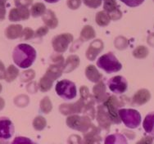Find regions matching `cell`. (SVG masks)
<instances>
[{"mask_svg": "<svg viewBox=\"0 0 154 144\" xmlns=\"http://www.w3.org/2000/svg\"><path fill=\"white\" fill-rule=\"evenodd\" d=\"M103 0H83L85 5L90 8H97L101 6Z\"/></svg>", "mask_w": 154, "mask_h": 144, "instance_id": "cell-35", "label": "cell"}, {"mask_svg": "<svg viewBox=\"0 0 154 144\" xmlns=\"http://www.w3.org/2000/svg\"><path fill=\"white\" fill-rule=\"evenodd\" d=\"M2 91V85H1V84H0V93Z\"/></svg>", "mask_w": 154, "mask_h": 144, "instance_id": "cell-47", "label": "cell"}, {"mask_svg": "<svg viewBox=\"0 0 154 144\" xmlns=\"http://www.w3.org/2000/svg\"><path fill=\"white\" fill-rule=\"evenodd\" d=\"M148 53H149V51L148 47H146L145 46H139L134 50L133 56L139 59L145 58L148 55Z\"/></svg>", "mask_w": 154, "mask_h": 144, "instance_id": "cell-29", "label": "cell"}, {"mask_svg": "<svg viewBox=\"0 0 154 144\" xmlns=\"http://www.w3.org/2000/svg\"><path fill=\"white\" fill-rule=\"evenodd\" d=\"M95 35L96 34L94 28L90 26H85L80 33V39H82L83 41H88L94 38Z\"/></svg>", "mask_w": 154, "mask_h": 144, "instance_id": "cell-25", "label": "cell"}, {"mask_svg": "<svg viewBox=\"0 0 154 144\" xmlns=\"http://www.w3.org/2000/svg\"><path fill=\"white\" fill-rule=\"evenodd\" d=\"M30 12L28 8H12L9 12V20L13 22L25 21L29 19Z\"/></svg>", "mask_w": 154, "mask_h": 144, "instance_id": "cell-13", "label": "cell"}, {"mask_svg": "<svg viewBox=\"0 0 154 144\" xmlns=\"http://www.w3.org/2000/svg\"><path fill=\"white\" fill-rule=\"evenodd\" d=\"M42 20L45 22L46 26L50 29H55L58 25V20L52 10H46L45 14L42 16Z\"/></svg>", "mask_w": 154, "mask_h": 144, "instance_id": "cell-19", "label": "cell"}, {"mask_svg": "<svg viewBox=\"0 0 154 144\" xmlns=\"http://www.w3.org/2000/svg\"><path fill=\"white\" fill-rule=\"evenodd\" d=\"M119 116L125 125L130 129H135L141 123V115L138 111L134 109L119 110Z\"/></svg>", "mask_w": 154, "mask_h": 144, "instance_id": "cell-6", "label": "cell"}, {"mask_svg": "<svg viewBox=\"0 0 154 144\" xmlns=\"http://www.w3.org/2000/svg\"><path fill=\"white\" fill-rule=\"evenodd\" d=\"M97 66L107 74L121 71L122 65L112 53H107L98 58Z\"/></svg>", "mask_w": 154, "mask_h": 144, "instance_id": "cell-3", "label": "cell"}, {"mask_svg": "<svg viewBox=\"0 0 154 144\" xmlns=\"http://www.w3.org/2000/svg\"><path fill=\"white\" fill-rule=\"evenodd\" d=\"M12 58L15 64L22 69H27L36 58V51L29 44H21L14 48Z\"/></svg>", "mask_w": 154, "mask_h": 144, "instance_id": "cell-2", "label": "cell"}, {"mask_svg": "<svg viewBox=\"0 0 154 144\" xmlns=\"http://www.w3.org/2000/svg\"><path fill=\"white\" fill-rule=\"evenodd\" d=\"M104 44L101 39H95L90 44L86 51V57L89 61H94L97 56L103 49Z\"/></svg>", "mask_w": 154, "mask_h": 144, "instance_id": "cell-15", "label": "cell"}, {"mask_svg": "<svg viewBox=\"0 0 154 144\" xmlns=\"http://www.w3.org/2000/svg\"><path fill=\"white\" fill-rule=\"evenodd\" d=\"M103 9L109 15L111 20L117 21L122 17V12L119 9L116 0H103Z\"/></svg>", "mask_w": 154, "mask_h": 144, "instance_id": "cell-11", "label": "cell"}, {"mask_svg": "<svg viewBox=\"0 0 154 144\" xmlns=\"http://www.w3.org/2000/svg\"><path fill=\"white\" fill-rule=\"evenodd\" d=\"M80 65V57L76 55H71L66 60L63 66V73H70Z\"/></svg>", "mask_w": 154, "mask_h": 144, "instance_id": "cell-20", "label": "cell"}, {"mask_svg": "<svg viewBox=\"0 0 154 144\" xmlns=\"http://www.w3.org/2000/svg\"><path fill=\"white\" fill-rule=\"evenodd\" d=\"M153 1H154V0H153Z\"/></svg>", "mask_w": 154, "mask_h": 144, "instance_id": "cell-48", "label": "cell"}, {"mask_svg": "<svg viewBox=\"0 0 154 144\" xmlns=\"http://www.w3.org/2000/svg\"><path fill=\"white\" fill-rule=\"evenodd\" d=\"M19 75V71L18 69L14 66H9L8 68L6 70V73H5V80L7 82H12L16 79V78Z\"/></svg>", "mask_w": 154, "mask_h": 144, "instance_id": "cell-27", "label": "cell"}, {"mask_svg": "<svg viewBox=\"0 0 154 144\" xmlns=\"http://www.w3.org/2000/svg\"><path fill=\"white\" fill-rule=\"evenodd\" d=\"M95 21L99 26H107V25H109L111 18H110L109 15L105 11H101V12H98L96 15Z\"/></svg>", "mask_w": 154, "mask_h": 144, "instance_id": "cell-24", "label": "cell"}, {"mask_svg": "<svg viewBox=\"0 0 154 144\" xmlns=\"http://www.w3.org/2000/svg\"><path fill=\"white\" fill-rule=\"evenodd\" d=\"M53 109V105L48 97H44L40 102V110L43 113L48 114Z\"/></svg>", "mask_w": 154, "mask_h": 144, "instance_id": "cell-28", "label": "cell"}, {"mask_svg": "<svg viewBox=\"0 0 154 144\" xmlns=\"http://www.w3.org/2000/svg\"><path fill=\"white\" fill-rule=\"evenodd\" d=\"M93 93H94V99L98 103H103L108 97L107 91H106V86L103 81H99L97 83L96 85H94L93 88Z\"/></svg>", "mask_w": 154, "mask_h": 144, "instance_id": "cell-16", "label": "cell"}, {"mask_svg": "<svg viewBox=\"0 0 154 144\" xmlns=\"http://www.w3.org/2000/svg\"><path fill=\"white\" fill-rule=\"evenodd\" d=\"M34 77H35V71H32V70H29V71L22 72L21 79L22 82H28V81L34 79Z\"/></svg>", "mask_w": 154, "mask_h": 144, "instance_id": "cell-32", "label": "cell"}, {"mask_svg": "<svg viewBox=\"0 0 154 144\" xmlns=\"http://www.w3.org/2000/svg\"><path fill=\"white\" fill-rule=\"evenodd\" d=\"M143 127L148 133L154 135V112L146 116L143 123Z\"/></svg>", "mask_w": 154, "mask_h": 144, "instance_id": "cell-23", "label": "cell"}, {"mask_svg": "<svg viewBox=\"0 0 154 144\" xmlns=\"http://www.w3.org/2000/svg\"><path fill=\"white\" fill-rule=\"evenodd\" d=\"M8 0H0V8H5Z\"/></svg>", "mask_w": 154, "mask_h": 144, "instance_id": "cell-45", "label": "cell"}, {"mask_svg": "<svg viewBox=\"0 0 154 144\" xmlns=\"http://www.w3.org/2000/svg\"><path fill=\"white\" fill-rule=\"evenodd\" d=\"M120 143V142H126V140L122 134H112V135L107 136L105 140V143Z\"/></svg>", "mask_w": 154, "mask_h": 144, "instance_id": "cell-31", "label": "cell"}, {"mask_svg": "<svg viewBox=\"0 0 154 144\" xmlns=\"http://www.w3.org/2000/svg\"><path fill=\"white\" fill-rule=\"evenodd\" d=\"M103 106L107 110L112 123L120 124L122 122V120L119 116V107L121 106V103L117 97L113 95L108 96L107 99L103 102Z\"/></svg>", "mask_w": 154, "mask_h": 144, "instance_id": "cell-7", "label": "cell"}, {"mask_svg": "<svg viewBox=\"0 0 154 144\" xmlns=\"http://www.w3.org/2000/svg\"><path fill=\"white\" fill-rule=\"evenodd\" d=\"M144 139H145L146 141H144V140H141V141H139L138 143H144V142H147V143H152V137H147V138H144Z\"/></svg>", "mask_w": 154, "mask_h": 144, "instance_id": "cell-42", "label": "cell"}, {"mask_svg": "<svg viewBox=\"0 0 154 144\" xmlns=\"http://www.w3.org/2000/svg\"><path fill=\"white\" fill-rule=\"evenodd\" d=\"M33 3V0H14L17 8H28Z\"/></svg>", "mask_w": 154, "mask_h": 144, "instance_id": "cell-36", "label": "cell"}, {"mask_svg": "<svg viewBox=\"0 0 154 144\" xmlns=\"http://www.w3.org/2000/svg\"><path fill=\"white\" fill-rule=\"evenodd\" d=\"M81 0H67V6L70 9L75 10L80 8Z\"/></svg>", "mask_w": 154, "mask_h": 144, "instance_id": "cell-38", "label": "cell"}, {"mask_svg": "<svg viewBox=\"0 0 154 144\" xmlns=\"http://www.w3.org/2000/svg\"><path fill=\"white\" fill-rule=\"evenodd\" d=\"M47 124L46 120L43 116H37L33 121V127L35 128V130L37 131H41L45 129Z\"/></svg>", "mask_w": 154, "mask_h": 144, "instance_id": "cell-30", "label": "cell"}, {"mask_svg": "<svg viewBox=\"0 0 154 144\" xmlns=\"http://www.w3.org/2000/svg\"><path fill=\"white\" fill-rule=\"evenodd\" d=\"M46 12V7L44 3H36L31 8L30 14L33 17H38L45 14Z\"/></svg>", "mask_w": 154, "mask_h": 144, "instance_id": "cell-26", "label": "cell"}, {"mask_svg": "<svg viewBox=\"0 0 154 144\" xmlns=\"http://www.w3.org/2000/svg\"><path fill=\"white\" fill-rule=\"evenodd\" d=\"M35 36V32L30 28H26L22 30L21 38L22 40H29L30 38Z\"/></svg>", "mask_w": 154, "mask_h": 144, "instance_id": "cell-34", "label": "cell"}, {"mask_svg": "<svg viewBox=\"0 0 154 144\" xmlns=\"http://www.w3.org/2000/svg\"><path fill=\"white\" fill-rule=\"evenodd\" d=\"M6 16V9L5 8H0V21L5 19Z\"/></svg>", "mask_w": 154, "mask_h": 144, "instance_id": "cell-41", "label": "cell"}, {"mask_svg": "<svg viewBox=\"0 0 154 144\" xmlns=\"http://www.w3.org/2000/svg\"><path fill=\"white\" fill-rule=\"evenodd\" d=\"M85 102L82 98H80L78 102L72 103V104H62L59 110L62 115H66L83 113L85 107Z\"/></svg>", "mask_w": 154, "mask_h": 144, "instance_id": "cell-9", "label": "cell"}, {"mask_svg": "<svg viewBox=\"0 0 154 144\" xmlns=\"http://www.w3.org/2000/svg\"><path fill=\"white\" fill-rule=\"evenodd\" d=\"M5 73H6L5 66L3 65V62L0 61V79H4V78H5Z\"/></svg>", "mask_w": 154, "mask_h": 144, "instance_id": "cell-40", "label": "cell"}, {"mask_svg": "<svg viewBox=\"0 0 154 144\" xmlns=\"http://www.w3.org/2000/svg\"><path fill=\"white\" fill-rule=\"evenodd\" d=\"M97 121L102 129L107 130H109L111 124L112 123L103 105L98 106V112H97Z\"/></svg>", "mask_w": 154, "mask_h": 144, "instance_id": "cell-14", "label": "cell"}, {"mask_svg": "<svg viewBox=\"0 0 154 144\" xmlns=\"http://www.w3.org/2000/svg\"><path fill=\"white\" fill-rule=\"evenodd\" d=\"M148 44H150L151 46L154 47V35H151L148 36Z\"/></svg>", "mask_w": 154, "mask_h": 144, "instance_id": "cell-43", "label": "cell"}, {"mask_svg": "<svg viewBox=\"0 0 154 144\" xmlns=\"http://www.w3.org/2000/svg\"><path fill=\"white\" fill-rule=\"evenodd\" d=\"M66 124L72 130L80 131L84 133L89 131L94 125L89 117L77 115H69L66 119Z\"/></svg>", "mask_w": 154, "mask_h": 144, "instance_id": "cell-4", "label": "cell"}, {"mask_svg": "<svg viewBox=\"0 0 154 144\" xmlns=\"http://www.w3.org/2000/svg\"><path fill=\"white\" fill-rule=\"evenodd\" d=\"M4 106H5V102L2 97H0V111L3 110L4 108Z\"/></svg>", "mask_w": 154, "mask_h": 144, "instance_id": "cell-44", "label": "cell"}, {"mask_svg": "<svg viewBox=\"0 0 154 144\" xmlns=\"http://www.w3.org/2000/svg\"><path fill=\"white\" fill-rule=\"evenodd\" d=\"M72 41H73V36L71 35V34L65 33V34H61V35L55 36L53 38L52 44L56 53H62L66 51L69 44Z\"/></svg>", "mask_w": 154, "mask_h": 144, "instance_id": "cell-8", "label": "cell"}, {"mask_svg": "<svg viewBox=\"0 0 154 144\" xmlns=\"http://www.w3.org/2000/svg\"><path fill=\"white\" fill-rule=\"evenodd\" d=\"M14 133L13 124L8 118H0V138L9 139Z\"/></svg>", "mask_w": 154, "mask_h": 144, "instance_id": "cell-12", "label": "cell"}, {"mask_svg": "<svg viewBox=\"0 0 154 144\" xmlns=\"http://www.w3.org/2000/svg\"><path fill=\"white\" fill-rule=\"evenodd\" d=\"M115 45L118 49H124L127 47V39L124 37H118L117 38H116Z\"/></svg>", "mask_w": 154, "mask_h": 144, "instance_id": "cell-33", "label": "cell"}, {"mask_svg": "<svg viewBox=\"0 0 154 144\" xmlns=\"http://www.w3.org/2000/svg\"><path fill=\"white\" fill-rule=\"evenodd\" d=\"M45 1H46L47 3H57V2H58L59 0H45Z\"/></svg>", "mask_w": 154, "mask_h": 144, "instance_id": "cell-46", "label": "cell"}, {"mask_svg": "<svg viewBox=\"0 0 154 144\" xmlns=\"http://www.w3.org/2000/svg\"><path fill=\"white\" fill-rule=\"evenodd\" d=\"M23 28L21 25H11L5 30V35L9 39H16L21 37Z\"/></svg>", "mask_w": 154, "mask_h": 144, "instance_id": "cell-22", "label": "cell"}, {"mask_svg": "<svg viewBox=\"0 0 154 144\" xmlns=\"http://www.w3.org/2000/svg\"><path fill=\"white\" fill-rule=\"evenodd\" d=\"M127 81L122 75H116L108 80V87L111 91L116 94H122L127 89Z\"/></svg>", "mask_w": 154, "mask_h": 144, "instance_id": "cell-10", "label": "cell"}, {"mask_svg": "<svg viewBox=\"0 0 154 144\" xmlns=\"http://www.w3.org/2000/svg\"><path fill=\"white\" fill-rule=\"evenodd\" d=\"M100 131L97 127L93 125L92 128L85 133V137H84V142L85 143H94V142H99L102 140L99 135Z\"/></svg>", "mask_w": 154, "mask_h": 144, "instance_id": "cell-18", "label": "cell"}, {"mask_svg": "<svg viewBox=\"0 0 154 144\" xmlns=\"http://www.w3.org/2000/svg\"><path fill=\"white\" fill-rule=\"evenodd\" d=\"M151 98V93L148 91V89L145 88H142L139 89V91L137 92L134 95L133 97V103L134 105L137 106H141L143 105L150 100Z\"/></svg>", "mask_w": 154, "mask_h": 144, "instance_id": "cell-17", "label": "cell"}, {"mask_svg": "<svg viewBox=\"0 0 154 144\" xmlns=\"http://www.w3.org/2000/svg\"><path fill=\"white\" fill-rule=\"evenodd\" d=\"M85 75L87 79L93 83H98L103 79V75L98 72L97 68L93 65H89L86 67Z\"/></svg>", "mask_w": 154, "mask_h": 144, "instance_id": "cell-21", "label": "cell"}, {"mask_svg": "<svg viewBox=\"0 0 154 144\" xmlns=\"http://www.w3.org/2000/svg\"><path fill=\"white\" fill-rule=\"evenodd\" d=\"M122 3H124L125 5L131 8H135V7L139 6L140 4L143 3L144 0H121Z\"/></svg>", "mask_w": 154, "mask_h": 144, "instance_id": "cell-37", "label": "cell"}, {"mask_svg": "<svg viewBox=\"0 0 154 144\" xmlns=\"http://www.w3.org/2000/svg\"><path fill=\"white\" fill-rule=\"evenodd\" d=\"M53 61L54 64L48 67L45 75L39 81L38 86L42 92H47L51 89L54 81L63 73L64 58L62 56H57L53 58Z\"/></svg>", "mask_w": 154, "mask_h": 144, "instance_id": "cell-1", "label": "cell"}, {"mask_svg": "<svg viewBox=\"0 0 154 144\" xmlns=\"http://www.w3.org/2000/svg\"><path fill=\"white\" fill-rule=\"evenodd\" d=\"M48 32V27L41 26L36 30V32L35 33V37H43V36L46 35Z\"/></svg>", "mask_w": 154, "mask_h": 144, "instance_id": "cell-39", "label": "cell"}, {"mask_svg": "<svg viewBox=\"0 0 154 144\" xmlns=\"http://www.w3.org/2000/svg\"><path fill=\"white\" fill-rule=\"evenodd\" d=\"M57 94L65 100L74 99L77 95V90L75 84L72 81L63 79L56 84Z\"/></svg>", "mask_w": 154, "mask_h": 144, "instance_id": "cell-5", "label": "cell"}]
</instances>
